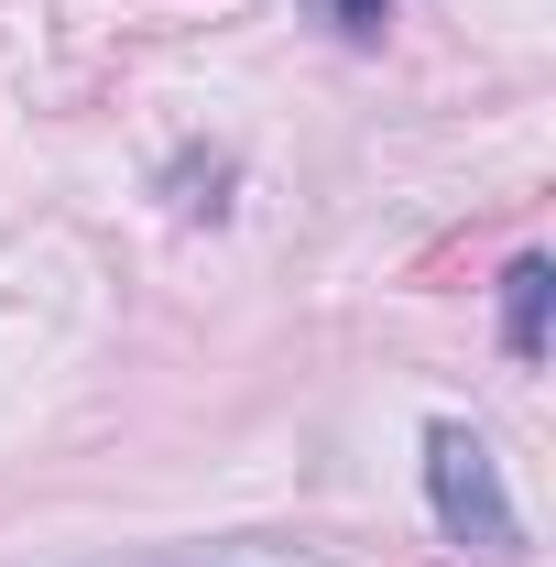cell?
<instances>
[{"label":"cell","instance_id":"5","mask_svg":"<svg viewBox=\"0 0 556 567\" xmlns=\"http://www.w3.org/2000/svg\"><path fill=\"white\" fill-rule=\"evenodd\" d=\"M328 22H339L349 44H382V22H393V0H328Z\"/></svg>","mask_w":556,"mask_h":567},{"label":"cell","instance_id":"2","mask_svg":"<svg viewBox=\"0 0 556 567\" xmlns=\"http://www.w3.org/2000/svg\"><path fill=\"white\" fill-rule=\"evenodd\" d=\"M546 317H556V262L513 251V274H502V339H513V360H546Z\"/></svg>","mask_w":556,"mask_h":567},{"label":"cell","instance_id":"1","mask_svg":"<svg viewBox=\"0 0 556 567\" xmlns=\"http://www.w3.org/2000/svg\"><path fill=\"white\" fill-rule=\"evenodd\" d=\"M425 502H436L447 546H470L481 567L524 557V513H513V492H502V458H491L481 425H459V415L425 425Z\"/></svg>","mask_w":556,"mask_h":567},{"label":"cell","instance_id":"4","mask_svg":"<svg viewBox=\"0 0 556 567\" xmlns=\"http://www.w3.org/2000/svg\"><path fill=\"white\" fill-rule=\"evenodd\" d=\"M132 567H284L274 546H164V557H132Z\"/></svg>","mask_w":556,"mask_h":567},{"label":"cell","instance_id":"3","mask_svg":"<svg viewBox=\"0 0 556 567\" xmlns=\"http://www.w3.org/2000/svg\"><path fill=\"white\" fill-rule=\"evenodd\" d=\"M175 208L186 218H229V153H175Z\"/></svg>","mask_w":556,"mask_h":567}]
</instances>
